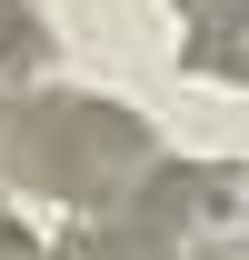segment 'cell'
<instances>
[{
    "label": "cell",
    "instance_id": "1",
    "mask_svg": "<svg viewBox=\"0 0 249 260\" xmlns=\"http://www.w3.org/2000/svg\"><path fill=\"white\" fill-rule=\"evenodd\" d=\"M0 170L40 200H70V210H120L159 170V140L120 100L30 90V100H0Z\"/></svg>",
    "mask_w": 249,
    "mask_h": 260
},
{
    "label": "cell",
    "instance_id": "2",
    "mask_svg": "<svg viewBox=\"0 0 249 260\" xmlns=\"http://www.w3.org/2000/svg\"><path fill=\"white\" fill-rule=\"evenodd\" d=\"M170 260H239L249 250V160H159L110 210Z\"/></svg>",
    "mask_w": 249,
    "mask_h": 260
},
{
    "label": "cell",
    "instance_id": "3",
    "mask_svg": "<svg viewBox=\"0 0 249 260\" xmlns=\"http://www.w3.org/2000/svg\"><path fill=\"white\" fill-rule=\"evenodd\" d=\"M50 60V10L40 0H0V100Z\"/></svg>",
    "mask_w": 249,
    "mask_h": 260
},
{
    "label": "cell",
    "instance_id": "4",
    "mask_svg": "<svg viewBox=\"0 0 249 260\" xmlns=\"http://www.w3.org/2000/svg\"><path fill=\"white\" fill-rule=\"evenodd\" d=\"M50 260H170V250H159V240H140L130 220H110V210H100V220H90V230H70Z\"/></svg>",
    "mask_w": 249,
    "mask_h": 260
},
{
    "label": "cell",
    "instance_id": "5",
    "mask_svg": "<svg viewBox=\"0 0 249 260\" xmlns=\"http://www.w3.org/2000/svg\"><path fill=\"white\" fill-rule=\"evenodd\" d=\"M0 260H40V240H30V220H20V210H0Z\"/></svg>",
    "mask_w": 249,
    "mask_h": 260
},
{
    "label": "cell",
    "instance_id": "6",
    "mask_svg": "<svg viewBox=\"0 0 249 260\" xmlns=\"http://www.w3.org/2000/svg\"><path fill=\"white\" fill-rule=\"evenodd\" d=\"M180 10H189V20H199V10H219V0H180Z\"/></svg>",
    "mask_w": 249,
    "mask_h": 260
}]
</instances>
